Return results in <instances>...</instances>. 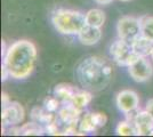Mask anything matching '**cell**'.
I'll list each match as a JSON object with an SVG mask.
<instances>
[{"mask_svg": "<svg viewBox=\"0 0 153 137\" xmlns=\"http://www.w3.org/2000/svg\"><path fill=\"white\" fill-rule=\"evenodd\" d=\"M37 61V48L29 40H19L7 48L4 65L13 79L22 80L32 73Z\"/></svg>", "mask_w": 153, "mask_h": 137, "instance_id": "cell-1", "label": "cell"}, {"mask_svg": "<svg viewBox=\"0 0 153 137\" xmlns=\"http://www.w3.org/2000/svg\"><path fill=\"white\" fill-rule=\"evenodd\" d=\"M113 74L112 66L100 56H89L76 67V78L80 85L89 91L105 89L111 82Z\"/></svg>", "mask_w": 153, "mask_h": 137, "instance_id": "cell-2", "label": "cell"}, {"mask_svg": "<svg viewBox=\"0 0 153 137\" xmlns=\"http://www.w3.org/2000/svg\"><path fill=\"white\" fill-rule=\"evenodd\" d=\"M51 23L54 27L62 34H78L86 25L85 14L73 9L58 8L53 12Z\"/></svg>", "mask_w": 153, "mask_h": 137, "instance_id": "cell-3", "label": "cell"}, {"mask_svg": "<svg viewBox=\"0 0 153 137\" xmlns=\"http://www.w3.org/2000/svg\"><path fill=\"white\" fill-rule=\"evenodd\" d=\"M110 54L112 56V59L118 65L127 67L140 57L135 53L131 44L120 38L112 42V45L110 46Z\"/></svg>", "mask_w": 153, "mask_h": 137, "instance_id": "cell-4", "label": "cell"}, {"mask_svg": "<svg viewBox=\"0 0 153 137\" xmlns=\"http://www.w3.org/2000/svg\"><path fill=\"white\" fill-rule=\"evenodd\" d=\"M117 32L120 39L133 42L140 36V19L133 16H123L118 21Z\"/></svg>", "mask_w": 153, "mask_h": 137, "instance_id": "cell-5", "label": "cell"}, {"mask_svg": "<svg viewBox=\"0 0 153 137\" xmlns=\"http://www.w3.org/2000/svg\"><path fill=\"white\" fill-rule=\"evenodd\" d=\"M128 72L136 82H145L152 78L153 66L146 56H140L128 66Z\"/></svg>", "mask_w": 153, "mask_h": 137, "instance_id": "cell-6", "label": "cell"}, {"mask_svg": "<svg viewBox=\"0 0 153 137\" xmlns=\"http://www.w3.org/2000/svg\"><path fill=\"white\" fill-rule=\"evenodd\" d=\"M115 103L118 109L125 114H131L138 109L140 97L137 93L131 89H123L117 94Z\"/></svg>", "mask_w": 153, "mask_h": 137, "instance_id": "cell-7", "label": "cell"}, {"mask_svg": "<svg viewBox=\"0 0 153 137\" xmlns=\"http://www.w3.org/2000/svg\"><path fill=\"white\" fill-rule=\"evenodd\" d=\"M24 120V109L17 102H10L8 105L2 107L1 121L2 128H8L17 126Z\"/></svg>", "mask_w": 153, "mask_h": 137, "instance_id": "cell-8", "label": "cell"}, {"mask_svg": "<svg viewBox=\"0 0 153 137\" xmlns=\"http://www.w3.org/2000/svg\"><path fill=\"white\" fill-rule=\"evenodd\" d=\"M133 124L137 136L153 135V117L146 111L137 112L133 118Z\"/></svg>", "mask_w": 153, "mask_h": 137, "instance_id": "cell-9", "label": "cell"}, {"mask_svg": "<svg viewBox=\"0 0 153 137\" xmlns=\"http://www.w3.org/2000/svg\"><path fill=\"white\" fill-rule=\"evenodd\" d=\"M83 114V110H79L76 106L68 103L63 104L61 109L57 112L58 121L63 124H79L80 118Z\"/></svg>", "mask_w": 153, "mask_h": 137, "instance_id": "cell-10", "label": "cell"}, {"mask_svg": "<svg viewBox=\"0 0 153 137\" xmlns=\"http://www.w3.org/2000/svg\"><path fill=\"white\" fill-rule=\"evenodd\" d=\"M79 41L85 46H94L96 45L101 38H102V30L101 27H96V26L86 25L83 26V29L80 32L76 34Z\"/></svg>", "mask_w": 153, "mask_h": 137, "instance_id": "cell-11", "label": "cell"}, {"mask_svg": "<svg viewBox=\"0 0 153 137\" xmlns=\"http://www.w3.org/2000/svg\"><path fill=\"white\" fill-rule=\"evenodd\" d=\"M9 133L13 135H24V136H29V135H34V136H39L45 134V128L42 124H40L37 121H32V122H27V124H23L22 127H15L13 126Z\"/></svg>", "mask_w": 153, "mask_h": 137, "instance_id": "cell-12", "label": "cell"}, {"mask_svg": "<svg viewBox=\"0 0 153 137\" xmlns=\"http://www.w3.org/2000/svg\"><path fill=\"white\" fill-rule=\"evenodd\" d=\"M76 91H78V89L72 85L58 84L54 88V96L62 103V105L68 104V103H71V101H72L73 96L76 95Z\"/></svg>", "mask_w": 153, "mask_h": 137, "instance_id": "cell-13", "label": "cell"}, {"mask_svg": "<svg viewBox=\"0 0 153 137\" xmlns=\"http://www.w3.org/2000/svg\"><path fill=\"white\" fill-rule=\"evenodd\" d=\"M31 118L33 121H37L42 126L58 121V117L56 113L49 112L48 110H46L45 107H39V106H36L32 109Z\"/></svg>", "mask_w": 153, "mask_h": 137, "instance_id": "cell-14", "label": "cell"}, {"mask_svg": "<svg viewBox=\"0 0 153 137\" xmlns=\"http://www.w3.org/2000/svg\"><path fill=\"white\" fill-rule=\"evenodd\" d=\"M131 46L134 48L135 53L138 56H150L151 54V49L153 47V42H151L150 40L145 39L143 36H140L138 38L131 42Z\"/></svg>", "mask_w": 153, "mask_h": 137, "instance_id": "cell-15", "label": "cell"}, {"mask_svg": "<svg viewBox=\"0 0 153 137\" xmlns=\"http://www.w3.org/2000/svg\"><path fill=\"white\" fill-rule=\"evenodd\" d=\"M86 17V24L87 25L96 26V27H102L105 22V14L103 10L98 8H93L85 14Z\"/></svg>", "mask_w": 153, "mask_h": 137, "instance_id": "cell-16", "label": "cell"}, {"mask_svg": "<svg viewBox=\"0 0 153 137\" xmlns=\"http://www.w3.org/2000/svg\"><path fill=\"white\" fill-rule=\"evenodd\" d=\"M93 99V95L89 90L85 89V90H78L76 93V95L73 96L71 104L73 106H76L79 110H83L87 105L89 104Z\"/></svg>", "mask_w": 153, "mask_h": 137, "instance_id": "cell-17", "label": "cell"}, {"mask_svg": "<svg viewBox=\"0 0 153 137\" xmlns=\"http://www.w3.org/2000/svg\"><path fill=\"white\" fill-rule=\"evenodd\" d=\"M79 129L83 134H89V133H94L98 128L95 124V120H94V116L91 112H87L81 116L80 118V121H79Z\"/></svg>", "mask_w": 153, "mask_h": 137, "instance_id": "cell-18", "label": "cell"}, {"mask_svg": "<svg viewBox=\"0 0 153 137\" xmlns=\"http://www.w3.org/2000/svg\"><path fill=\"white\" fill-rule=\"evenodd\" d=\"M140 36L153 42V16L140 19Z\"/></svg>", "mask_w": 153, "mask_h": 137, "instance_id": "cell-19", "label": "cell"}, {"mask_svg": "<svg viewBox=\"0 0 153 137\" xmlns=\"http://www.w3.org/2000/svg\"><path fill=\"white\" fill-rule=\"evenodd\" d=\"M115 133L119 136H134L136 135L134 124L130 121H120L115 128Z\"/></svg>", "mask_w": 153, "mask_h": 137, "instance_id": "cell-20", "label": "cell"}, {"mask_svg": "<svg viewBox=\"0 0 153 137\" xmlns=\"http://www.w3.org/2000/svg\"><path fill=\"white\" fill-rule=\"evenodd\" d=\"M61 105L62 103L55 96H49L44 101V107L49 112H54V113L58 112V110L61 109Z\"/></svg>", "mask_w": 153, "mask_h": 137, "instance_id": "cell-21", "label": "cell"}, {"mask_svg": "<svg viewBox=\"0 0 153 137\" xmlns=\"http://www.w3.org/2000/svg\"><path fill=\"white\" fill-rule=\"evenodd\" d=\"M58 121H55V122H51V124H48L44 126L45 128V134H48V135H53V136H57V135H61V130L58 128Z\"/></svg>", "mask_w": 153, "mask_h": 137, "instance_id": "cell-22", "label": "cell"}, {"mask_svg": "<svg viewBox=\"0 0 153 137\" xmlns=\"http://www.w3.org/2000/svg\"><path fill=\"white\" fill-rule=\"evenodd\" d=\"M10 77V74H9V71H8V69H7L6 66L2 64V71H1V80L2 81H6L7 79Z\"/></svg>", "mask_w": 153, "mask_h": 137, "instance_id": "cell-23", "label": "cell"}, {"mask_svg": "<svg viewBox=\"0 0 153 137\" xmlns=\"http://www.w3.org/2000/svg\"><path fill=\"white\" fill-rule=\"evenodd\" d=\"M145 110H146V111L153 117V98H151V99H149V101H147Z\"/></svg>", "mask_w": 153, "mask_h": 137, "instance_id": "cell-24", "label": "cell"}, {"mask_svg": "<svg viewBox=\"0 0 153 137\" xmlns=\"http://www.w3.org/2000/svg\"><path fill=\"white\" fill-rule=\"evenodd\" d=\"M1 101H2V107L10 103V99H9V97H8V95H7L6 93L1 94Z\"/></svg>", "mask_w": 153, "mask_h": 137, "instance_id": "cell-25", "label": "cell"}, {"mask_svg": "<svg viewBox=\"0 0 153 137\" xmlns=\"http://www.w3.org/2000/svg\"><path fill=\"white\" fill-rule=\"evenodd\" d=\"M113 0H95V2H97L98 5H108L111 4Z\"/></svg>", "mask_w": 153, "mask_h": 137, "instance_id": "cell-26", "label": "cell"}, {"mask_svg": "<svg viewBox=\"0 0 153 137\" xmlns=\"http://www.w3.org/2000/svg\"><path fill=\"white\" fill-rule=\"evenodd\" d=\"M150 56H151V59H152V61H153V47H152V49H151V54H150Z\"/></svg>", "mask_w": 153, "mask_h": 137, "instance_id": "cell-27", "label": "cell"}, {"mask_svg": "<svg viewBox=\"0 0 153 137\" xmlns=\"http://www.w3.org/2000/svg\"><path fill=\"white\" fill-rule=\"evenodd\" d=\"M120 1H123V2H127V1H130V0H120Z\"/></svg>", "mask_w": 153, "mask_h": 137, "instance_id": "cell-28", "label": "cell"}]
</instances>
